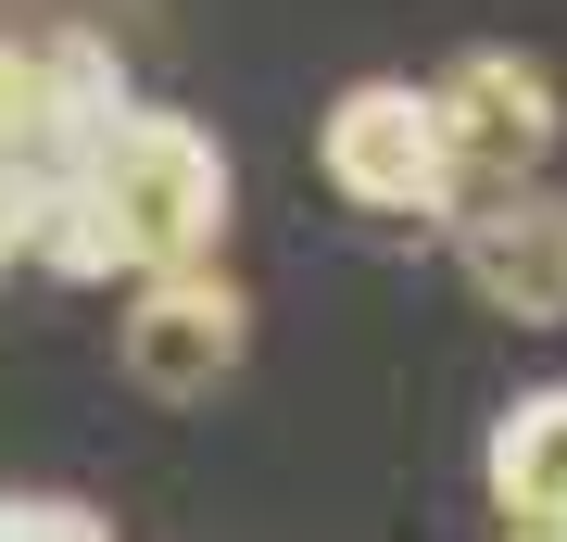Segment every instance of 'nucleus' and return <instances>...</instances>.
Returning a JSON list of instances; mask_svg holds the SVG:
<instances>
[{
	"mask_svg": "<svg viewBox=\"0 0 567 542\" xmlns=\"http://www.w3.org/2000/svg\"><path fill=\"white\" fill-rule=\"evenodd\" d=\"M429 114H442V152H454V190H529L567 140V89L555 63L529 51H466L442 89H429Z\"/></svg>",
	"mask_w": 567,
	"mask_h": 542,
	"instance_id": "7ed1b4c3",
	"label": "nucleus"
},
{
	"mask_svg": "<svg viewBox=\"0 0 567 542\" xmlns=\"http://www.w3.org/2000/svg\"><path fill=\"white\" fill-rule=\"evenodd\" d=\"M492 504H505V530H567V379L517 391L505 417H492Z\"/></svg>",
	"mask_w": 567,
	"mask_h": 542,
	"instance_id": "423d86ee",
	"label": "nucleus"
},
{
	"mask_svg": "<svg viewBox=\"0 0 567 542\" xmlns=\"http://www.w3.org/2000/svg\"><path fill=\"white\" fill-rule=\"evenodd\" d=\"M454 265L492 316L517 328H567V190H466L454 202Z\"/></svg>",
	"mask_w": 567,
	"mask_h": 542,
	"instance_id": "39448f33",
	"label": "nucleus"
},
{
	"mask_svg": "<svg viewBox=\"0 0 567 542\" xmlns=\"http://www.w3.org/2000/svg\"><path fill=\"white\" fill-rule=\"evenodd\" d=\"M316 177L353 202V215H442L454 227V152H442V114H429L416 76H353L316 126Z\"/></svg>",
	"mask_w": 567,
	"mask_h": 542,
	"instance_id": "f03ea898",
	"label": "nucleus"
},
{
	"mask_svg": "<svg viewBox=\"0 0 567 542\" xmlns=\"http://www.w3.org/2000/svg\"><path fill=\"white\" fill-rule=\"evenodd\" d=\"M240 354H252V303H240V278H215V265L140 278L126 316H114V366L152 403H215L227 379H240Z\"/></svg>",
	"mask_w": 567,
	"mask_h": 542,
	"instance_id": "20e7f679",
	"label": "nucleus"
},
{
	"mask_svg": "<svg viewBox=\"0 0 567 542\" xmlns=\"http://www.w3.org/2000/svg\"><path fill=\"white\" fill-rule=\"evenodd\" d=\"M505 542H567V530H505Z\"/></svg>",
	"mask_w": 567,
	"mask_h": 542,
	"instance_id": "f8f14e48",
	"label": "nucleus"
},
{
	"mask_svg": "<svg viewBox=\"0 0 567 542\" xmlns=\"http://www.w3.org/2000/svg\"><path fill=\"white\" fill-rule=\"evenodd\" d=\"M0 542H114L76 492H0Z\"/></svg>",
	"mask_w": 567,
	"mask_h": 542,
	"instance_id": "9d476101",
	"label": "nucleus"
},
{
	"mask_svg": "<svg viewBox=\"0 0 567 542\" xmlns=\"http://www.w3.org/2000/svg\"><path fill=\"white\" fill-rule=\"evenodd\" d=\"M39 190H51V177H0V278L25 265V227H39Z\"/></svg>",
	"mask_w": 567,
	"mask_h": 542,
	"instance_id": "9b49d317",
	"label": "nucleus"
},
{
	"mask_svg": "<svg viewBox=\"0 0 567 542\" xmlns=\"http://www.w3.org/2000/svg\"><path fill=\"white\" fill-rule=\"evenodd\" d=\"M0 177H76V126L39 39H0Z\"/></svg>",
	"mask_w": 567,
	"mask_h": 542,
	"instance_id": "0eeeda50",
	"label": "nucleus"
},
{
	"mask_svg": "<svg viewBox=\"0 0 567 542\" xmlns=\"http://www.w3.org/2000/svg\"><path fill=\"white\" fill-rule=\"evenodd\" d=\"M76 177L102 190V215L126 227V265H140V278L215 265V241H227V152H215V126L126 101V114H114V140L89 152Z\"/></svg>",
	"mask_w": 567,
	"mask_h": 542,
	"instance_id": "f257e3e1",
	"label": "nucleus"
},
{
	"mask_svg": "<svg viewBox=\"0 0 567 542\" xmlns=\"http://www.w3.org/2000/svg\"><path fill=\"white\" fill-rule=\"evenodd\" d=\"M25 265H51V278H76V290H102V278H140V265H126V227L102 215V190H89V177H51V190H39Z\"/></svg>",
	"mask_w": 567,
	"mask_h": 542,
	"instance_id": "6e6552de",
	"label": "nucleus"
},
{
	"mask_svg": "<svg viewBox=\"0 0 567 542\" xmlns=\"http://www.w3.org/2000/svg\"><path fill=\"white\" fill-rule=\"evenodd\" d=\"M39 63H51V89H63V126H76V164L114 140V114H126V63L89 39V25H63V39H39Z\"/></svg>",
	"mask_w": 567,
	"mask_h": 542,
	"instance_id": "1a4fd4ad",
	"label": "nucleus"
}]
</instances>
